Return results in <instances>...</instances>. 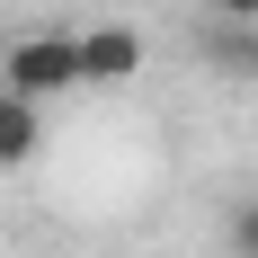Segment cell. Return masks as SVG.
<instances>
[{"instance_id": "2", "label": "cell", "mask_w": 258, "mask_h": 258, "mask_svg": "<svg viewBox=\"0 0 258 258\" xmlns=\"http://www.w3.org/2000/svg\"><path fill=\"white\" fill-rule=\"evenodd\" d=\"M134 72H143V36H134V27H89V36H80V89L134 80Z\"/></svg>"}, {"instance_id": "5", "label": "cell", "mask_w": 258, "mask_h": 258, "mask_svg": "<svg viewBox=\"0 0 258 258\" xmlns=\"http://www.w3.org/2000/svg\"><path fill=\"white\" fill-rule=\"evenodd\" d=\"M214 18H258V0H214Z\"/></svg>"}, {"instance_id": "1", "label": "cell", "mask_w": 258, "mask_h": 258, "mask_svg": "<svg viewBox=\"0 0 258 258\" xmlns=\"http://www.w3.org/2000/svg\"><path fill=\"white\" fill-rule=\"evenodd\" d=\"M0 89H18V98H62V89H80V36H18L9 45V62H0Z\"/></svg>"}, {"instance_id": "4", "label": "cell", "mask_w": 258, "mask_h": 258, "mask_svg": "<svg viewBox=\"0 0 258 258\" xmlns=\"http://www.w3.org/2000/svg\"><path fill=\"white\" fill-rule=\"evenodd\" d=\"M223 249H232V258H258V196H240V205L223 214Z\"/></svg>"}, {"instance_id": "6", "label": "cell", "mask_w": 258, "mask_h": 258, "mask_svg": "<svg viewBox=\"0 0 258 258\" xmlns=\"http://www.w3.org/2000/svg\"><path fill=\"white\" fill-rule=\"evenodd\" d=\"M249 36H258V18H249Z\"/></svg>"}, {"instance_id": "3", "label": "cell", "mask_w": 258, "mask_h": 258, "mask_svg": "<svg viewBox=\"0 0 258 258\" xmlns=\"http://www.w3.org/2000/svg\"><path fill=\"white\" fill-rule=\"evenodd\" d=\"M36 143H45V125H36V98L0 89V169H27V160H36Z\"/></svg>"}]
</instances>
